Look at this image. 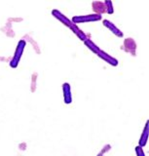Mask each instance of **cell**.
<instances>
[{"label":"cell","mask_w":149,"mask_h":156,"mask_svg":"<svg viewBox=\"0 0 149 156\" xmlns=\"http://www.w3.org/2000/svg\"><path fill=\"white\" fill-rule=\"evenodd\" d=\"M26 45V43L25 40H20L17 45V48H16V51H15V54H14V56L12 58V60L10 62V66L12 68H16L18 66H19V62H20L21 58H22V56H23V50H25V47Z\"/></svg>","instance_id":"1"},{"label":"cell","mask_w":149,"mask_h":156,"mask_svg":"<svg viewBox=\"0 0 149 156\" xmlns=\"http://www.w3.org/2000/svg\"><path fill=\"white\" fill-rule=\"evenodd\" d=\"M102 19V15L98 14H90V15H84V16H74L72 18L71 22L72 23H94L99 22Z\"/></svg>","instance_id":"2"},{"label":"cell","mask_w":149,"mask_h":156,"mask_svg":"<svg viewBox=\"0 0 149 156\" xmlns=\"http://www.w3.org/2000/svg\"><path fill=\"white\" fill-rule=\"evenodd\" d=\"M52 16L56 18L57 21L61 22L64 26H65L67 27H70L72 26V22L66 16H64L61 12H60L59 10H57V9L52 10Z\"/></svg>","instance_id":"3"},{"label":"cell","mask_w":149,"mask_h":156,"mask_svg":"<svg viewBox=\"0 0 149 156\" xmlns=\"http://www.w3.org/2000/svg\"><path fill=\"white\" fill-rule=\"evenodd\" d=\"M98 57H99L100 58H102V60L107 62L108 65L112 66H118V60H116L115 58H113L112 56H110L109 54H107L106 52H104L102 50H99L98 53H97Z\"/></svg>","instance_id":"4"},{"label":"cell","mask_w":149,"mask_h":156,"mask_svg":"<svg viewBox=\"0 0 149 156\" xmlns=\"http://www.w3.org/2000/svg\"><path fill=\"white\" fill-rule=\"evenodd\" d=\"M102 24L103 26L106 27V28H108L110 31H111L114 35H116L117 37H123L124 36V33L120 30V29L115 26V24L113 23H111L110 21H108V20H103L102 21Z\"/></svg>","instance_id":"5"},{"label":"cell","mask_w":149,"mask_h":156,"mask_svg":"<svg viewBox=\"0 0 149 156\" xmlns=\"http://www.w3.org/2000/svg\"><path fill=\"white\" fill-rule=\"evenodd\" d=\"M62 93H64V101L65 105H70L72 102V95H71V87L69 83H64L62 84Z\"/></svg>","instance_id":"6"},{"label":"cell","mask_w":149,"mask_h":156,"mask_svg":"<svg viewBox=\"0 0 149 156\" xmlns=\"http://www.w3.org/2000/svg\"><path fill=\"white\" fill-rule=\"evenodd\" d=\"M148 136H149V121H146L145 126H144L143 131H142V134L138 140V146H140V147L143 148L144 146L147 144Z\"/></svg>","instance_id":"7"},{"label":"cell","mask_w":149,"mask_h":156,"mask_svg":"<svg viewBox=\"0 0 149 156\" xmlns=\"http://www.w3.org/2000/svg\"><path fill=\"white\" fill-rule=\"evenodd\" d=\"M124 47L125 50L128 53H131L132 56H136V50H137V43L134 42L133 38H127L124 41Z\"/></svg>","instance_id":"8"},{"label":"cell","mask_w":149,"mask_h":156,"mask_svg":"<svg viewBox=\"0 0 149 156\" xmlns=\"http://www.w3.org/2000/svg\"><path fill=\"white\" fill-rule=\"evenodd\" d=\"M71 29V31L73 32L76 36H77L81 41H85V40H87L88 37L87 35H86V33L83 31V30H81V29L77 27V24H74V23H72V26L69 27Z\"/></svg>","instance_id":"9"},{"label":"cell","mask_w":149,"mask_h":156,"mask_svg":"<svg viewBox=\"0 0 149 156\" xmlns=\"http://www.w3.org/2000/svg\"><path fill=\"white\" fill-rule=\"evenodd\" d=\"M92 6H93L94 14L102 15V14L105 13V5H104V2H102V1H94L92 3Z\"/></svg>","instance_id":"10"},{"label":"cell","mask_w":149,"mask_h":156,"mask_svg":"<svg viewBox=\"0 0 149 156\" xmlns=\"http://www.w3.org/2000/svg\"><path fill=\"white\" fill-rule=\"evenodd\" d=\"M84 44H85V46L87 47L90 51H92L93 53H95V55H97V53L100 50L99 47L97 45V44H95L92 40H91L90 38H88L87 40H85L84 41Z\"/></svg>","instance_id":"11"},{"label":"cell","mask_w":149,"mask_h":156,"mask_svg":"<svg viewBox=\"0 0 149 156\" xmlns=\"http://www.w3.org/2000/svg\"><path fill=\"white\" fill-rule=\"evenodd\" d=\"M104 5H105V12L109 15H112L114 13V7H113V3L109 0H105L104 1Z\"/></svg>","instance_id":"12"},{"label":"cell","mask_w":149,"mask_h":156,"mask_svg":"<svg viewBox=\"0 0 149 156\" xmlns=\"http://www.w3.org/2000/svg\"><path fill=\"white\" fill-rule=\"evenodd\" d=\"M134 151H136L137 156H145V153H144L143 148L140 147V146L137 145V146H136V148H134Z\"/></svg>","instance_id":"13"}]
</instances>
